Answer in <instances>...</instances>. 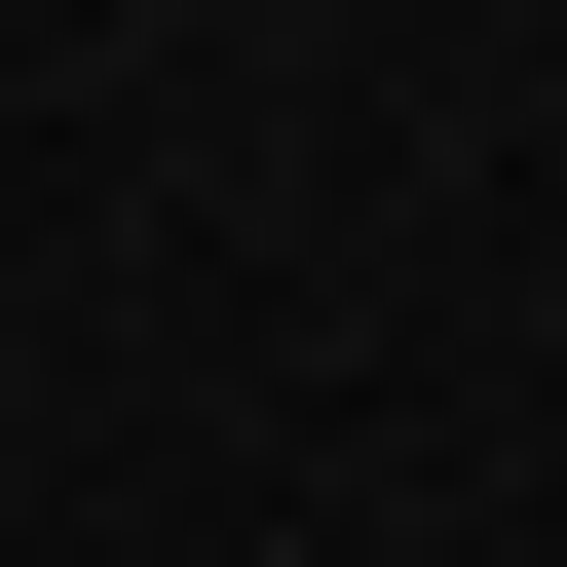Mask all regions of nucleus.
Segmentation results:
<instances>
[]
</instances>
